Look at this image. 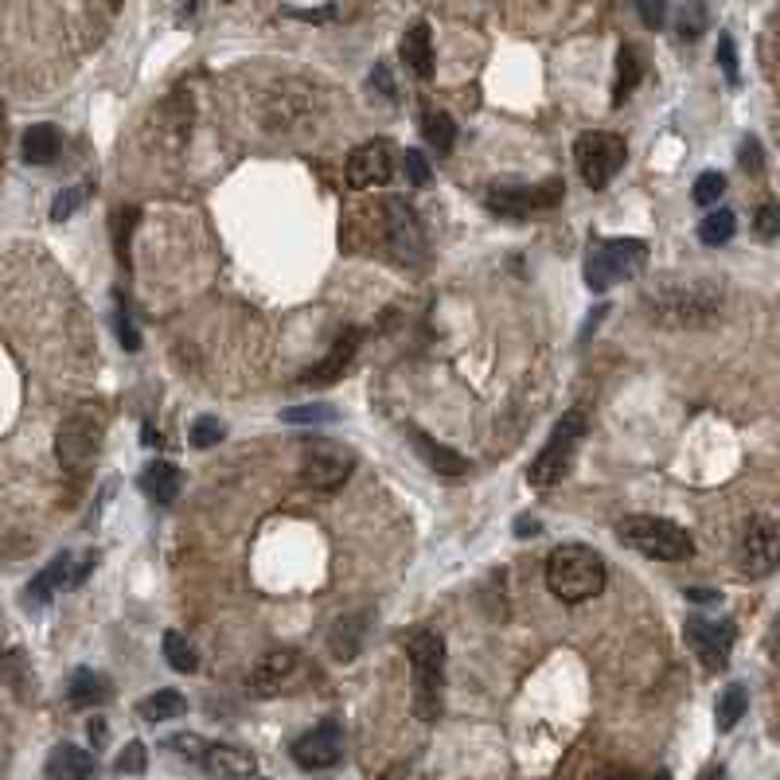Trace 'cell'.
<instances>
[{
	"mask_svg": "<svg viewBox=\"0 0 780 780\" xmlns=\"http://www.w3.org/2000/svg\"><path fill=\"white\" fill-rule=\"evenodd\" d=\"M722 289L715 281H656L641 293V309L652 324L667 332L707 329L722 316Z\"/></svg>",
	"mask_w": 780,
	"mask_h": 780,
	"instance_id": "obj_1",
	"label": "cell"
},
{
	"mask_svg": "<svg viewBox=\"0 0 780 780\" xmlns=\"http://www.w3.org/2000/svg\"><path fill=\"white\" fill-rule=\"evenodd\" d=\"M609 582L605 559L582 542H566L559 551H551L547 559V585L562 605H585L593 601Z\"/></svg>",
	"mask_w": 780,
	"mask_h": 780,
	"instance_id": "obj_2",
	"label": "cell"
},
{
	"mask_svg": "<svg viewBox=\"0 0 780 780\" xmlns=\"http://www.w3.org/2000/svg\"><path fill=\"white\" fill-rule=\"evenodd\" d=\"M406 656L414 667V715L422 722H437L445 703V641L434 628H418L406 641Z\"/></svg>",
	"mask_w": 780,
	"mask_h": 780,
	"instance_id": "obj_3",
	"label": "cell"
},
{
	"mask_svg": "<svg viewBox=\"0 0 780 780\" xmlns=\"http://www.w3.org/2000/svg\"><path fill=\"white\" fill-rule=\"evenodd\" d=\"M102 434H106V414L102 406H74L71 414L63 418L55 437V453H59V468H63L71 480H86L91 472L94 457L102 449Z\"/></svg>",
	"mask_w": 780,
	"mask_h": 780,
	"instance_id": "obj_4",
	"label": "cell"
},
{
	"mask_svg": "<svg viewBox=\"0 0 780 780\" xmlns=\"http://www.w3.org/2000/svg\"><path fill=\"white\" fill-rule=\"evenodd\" d=\"M616 539L656 562H683L695 554V539H690L687 527L659 516H628L616 527Z\"/></svg>",
	"mask_w": 780,
	"mask_h": 780,
	"instance_id": "obj_5",
	"label": "cell"
},
{
	"mask_svg": "<svg viewBox=\"0 0 780 780\" xmlns=\"http://www.w3.org/2000/svg\"><path fill=\"white\" fill-rule=\"evenodd\" d=\"M648 266V242L644 239H601L585 254V285L593 293H609L621 281L636 278Z\"/></svg>",
	"mask_w": 780,
	"mask_h": 780,
	"instance_id": "obj_6",
	"label": "cell"
},
{
	"mask_svg": "<svg viewBox=\"0 0 780 780\" xmlns=\"http://www.w3.org/2000/svg\"><path fill=\"white\" fill-rule=\"evenodd\" d=\"M585 426H590L585 410L562 414V422L554 426L551 441L542 445L539 457H534L531 468H527V480H531V488H539V492H551L554 485H562V480H566L570 465H574L578 445H582V437H585Z\"/></svg>",
	"mask_w": 780,
	"mask_h": 780,
	"instance_id": "obj_7",
	"label": "cell"
},
{
	"mask_svg": "<svg viewBox=\"0 0 780 780\" xmlns=\"http://www.w3.org/2000/svg\"><path fill=\"white\" fill-rule=\"evenodd\" d=\"M355 472V453L332 437H312L301 445V485L316 492H336Z\"/></svg>",
	"mask_w": 780,
	"mask_h": 780,
	"instance_id": "obj_8",
	"label": "cell"
},
{
	"mask_svg": "<svg viewBox=\"0 0 780 780\" xmlns=\"http://www.w3.org/2000/svg\"><path fill=\"white\" fill-rule=\"evenodd\" d=\"M378 222H383V247L398 266L426 262V235H422L418 215L403 199H383L378 204Z\"/></svg>",
	"mask_w": 780,
	"mask_h": 780,
	"instance_id": "obj_9",
	"label": "cell"
},
{
	"mask_svg": "<svg viewBox=\"0 0 780 780\" xmlns=\"http://www.w3.org/2000/svg\"><path fill=\"white\" fill-rule=\"evenodd\" d=\"M624 156H628V148H624V137H616V133L593 129L574 141L578 173H582V180L590 184L593 191L609 188V180L624 168Z\"/></svg>",
	"mask_w": 780,
	"mask_h": 780,
	"instance_id": "obj_10",
	"label": "cell"
},
{
	"mask_svg": "<svg viewBox=\"0 0 780 780\" xmlns=\"http://www.w3.org/2000/svg\"><path fill=\"white\" fill-rule=\"evenodd\" d=\"M562 196H566L562 180L539 184V188H492L488 191V207L500 219H531L539 211H554L562 204Z\"/></svg>",
	"mask_w": 780,
	"mask_h": 780,
	"instance_id": "obj_11",
	"label": "cell"
},
{
	"mask_svg": "<svg viewBox=\"0 0 780 780\" xmlns=\"http://www.w3.org/2000/svg\"><path fill=\"white\" fill-rule=\"evenodd\" d=\"M780 562V527L777 516L761 511V516L749 519V531L741 539V570L749 578H769Z\"/></svg>",
	"mask_w": 780,
	"mask_h": 780,
	"instance_id": "obj_12",
	"label": "cell"
},
{
	"mask_svg": "<svg viewBox=\"0 0 780 780\" xmlns=\"http://www.w3.org/2000/svg\"><path fill=\"white\" fill-rule=\"evenodd\" d=\"M734 624L730 621H707V616H690L687 621V644L707 672H722L734 652Z\"/></svg>",
	"mask_w": 780,
	"mask_h": 780,
	"instance_id": "obj_13",
	"label": "cell"
},
{
	"mask_svg": "<svg viewBox=\"0 0 780 780\" xmlns=\"http://www.w3.org/2000/svg\"><path fill=\"white\" fill-rule=\"evenodd\" d=\"M293 761L301 765L304 772H324L336 769L344 761V730L340 722H321L316 730L301 734L293 741Z\"/></svg>",
	"mask_w": 780,
	"mask_h": 780,
	"instance_id": "obj_14",
	"label": "cell"
},
{
	"mask_svg": "<svg viewBox=\"0 0 780 780\" xmlns=\"http://www.w3.org/2000/svg\"><path fill=\"white\" fill-rule=\"evenodd\" d=\"M94 562H98V554H86L79 566H74L71 554H59L48 570H40V574L32 578V585L24 590V601L28 605H48V601L55 597V590H79V585L86 582V574L94 570Z\"/></svg>",
	"mask_w": 780,
	"mask_h": 780,
	"instance_id": "obj_15",
	"label": "cell"
},
{
	"mask_svg": "<svg viewBox=\"0 0 780 780\" xmlns=\"http://www.w3.org/2000/svg\"><path fill=\"white\" fill-rule=\"evenodd\" d=\"M391 176H395V156H391L386 141H363L360 148H352V156H347V188H383V184H391Z\"/></svg>",
	"mask_w": 780,
	"mask_h": 780,
	"instance_id": "obj_16",
	"label": "cell"
},
{
	"mask_svg": "<svg viewBox=\"0 0 780 780\" xmlns=\"http://www.w3.org/2000/svg\"><path fill=\"white\" fill-rule=\"evenodd\" d=\"M297 672H301V656H297L293 648H273L254 664L247 687H250V695L270 698V695H278V690H285L289 683L297 679Z\"/></svg>",
	"mask_w": 780,
	"mask_h": 780,
	"instance_id": "obj_17",
	"label": "cell"
},
{
	"mask_svg": "<svg viewBox=\"0 0 780 780\" xmlns=\"http://www.w3.org/2000/svg\"><path fill=\"white\" fill-rule=\"evenodd\" d=\"M360 344H363V332H360V329H344V332L336 336V344L329 347V355H324L321 363H312V371H304L301 383H304V386H332L340 375H344L347 367H352V360H355V352H360Z\"/></svg>",
	"mask_w": 780,
	"mask_h": 780,
	"instance_id": "obj_18",
	"label": "cell"
},
{
	"mask_svg": "<svg viewBox=\"0 0 780 780\" xmlns=\"http://www.w3.org/2000/svg\"><path fill=\"white\" fill-rule=\"evenodd\" d=\"M204 772L211 780H250L254 777V753L239 746H207L199 757Z\"/></svg>",
	"mask_w": 780,
	"mask_h": 780,
	"instance_id": "obj_19",
	"label": "cell"
},
{
	"mask_svg": "<svg viewBox=\"0 0 780 780\" xmlns=\"http://www.w3.org/2000/svg\"><path fill=\"white\" fill-rule=\"evenodd\" d=\"M94 772H98V761L71 741L48 753V780H94Z\"/></svg>",
	"mask_w": 780,
	"mask_h": 780,
	"instance_id": "obj_20",
	"label": "cell"
},
{
	"mask_svg": "<svg viewBox=\"0 0 780 780\" xmlns=\"http://www.w3.org/2000/svg\"><path fill=\"white\" fill-rule=\"evenodd\" d=\"M398 55H403L406 71H414L418 79H434V32H429L426 20H418V24L403 35Z\"/></svg>",
	"mask_w": 780,
	"mask_h": 780,
	"instance_id": "obj_21",
	"label": "cell"
},
{
	"mask_svg": "<svg viewBox=\"0 0 780 780\" xmlns=\"http://www.w3.org/2000/svg\"><path fill=\"white\" fill-rule=\"evenodd\" d=\"M410 441H414V449H418V457L426 460V468H434L437 477H465L468 472V457H460L449 445L434 441V437L422 434V429H414Z\"/></svg>",
	"mask_w": 780,
	"mask_h": 780,
	"instance_id": "obj_22",
	"label": "cell"
},
{
	"mask_svg": "<svg viewBox=\"0 0 780 780\" xmlns=\"http://www.w3.org/2000/svg\"><path fill=\"white\" fill-rule=\"evenodd\" d=\"M141 488L153 503H176L184 488V472L173 460H148L145 472H141Z\"/></svg>",
	"mask_w": 780,
	"mask_h": 780,
	"instance_id": "obj_23",
	"label": "cell"
},
{
	"mask_svg": "<svg viewBox=\"0 0 780 780\" xmlns=\"http://www.w3.org/2000/svg\"><path fill=\"white\" fill-rule=\"evenodd\" d=\"M110 695H114L110 679L102 672H91V667H79V672L71 675V683H66V703H71V707H79V710L102 707Z\"/></svg>",
	"mask_w": 780,
	"mask_h": 780,
	"instance_id": "obj_24",
	"label": "cell"
},
{
	"mask_svg": "<svg viewBox=\"0 0 780 780\" xmlns=\"http://www.w3.org/2000/svg\"><path fill=\"white\" fill-rule=\"evenodd\" d=\"M153 114H156L153 122L168 133V145H173V148L191 133V98H188V94H168V98L160 102Z\"/></svg>",
	"mask_w": 780,
	"mask_h": 780,
	"instance_id": "obj_25",
	"label": "cell"
},
{
	"mask_svg": "<svg viewBox=\"0 0 780 780\" xmlns=\"http://www.w3.org/2000/svg\"><path fill=\"white\" fill-rule=\"evenodd\" d=\"M59 148H63V137H59L55 125H32V129L24 133V141H20L24 165H35V168L59 160Z\"/></svg>",
	"mask_w": 780,
	"mask_h": 780,
	"instance_id": "obj_26",
	"label": "cell"
},
{
	"mask_svg": "<svg viewBox=\"0 0 780 780\" xmlns=\"http://www.w3.org/2000/svg\"><path fill=\"white\" fill-rule=\"evenodd\" d=\"M644 79V55L641 48L633 43H624L621 55H616V83H613V106H624V102L633 98V91L641 86Z\"/></svg>",
	"mask_w": 780,
	"mask_h": 780,
	"instance_id": "obj_27",
	"label": "cell"
},
{
	"mask_svg": "<svg viewBox=\"0 0 780 780\" xmlns=\"http://www.w3.org/2000/svg\"><path fill=\"white\" fill-rule=\"evenodd\" d=\"M363 641H367V613H352V616H344L336 628H332L329 648H332V656L347 664V659L360 656Z\"/></svg>",
	"mask_w": 780,
	"mask_h": 780,
	"instance_id": "obj_28",
	"label": "cell"
},
{
	"mask_svg": "<svg viewBox=\"0 0 780 780\" xmlns=\"http://www.w3.org/2000/svg\"><path fill=\"white\" fill-rule=\"evenodd\" d=\"M418 125H422V137H426L429 145L437 148V153H441V156L453 153V141H457V125H453V117L445 114V110H437V106H429V102H422Z\"/></svg>",
	"mask_w": 780,
	"mask_h": 780,
	"instance_id": "obj_29",
	"label": "cell"
},
{
	"mask_svg": "<svg viewBox=\"0 0 780 780\" xmlns=\"http://www.w3.org/2000/svg\"><path fill=\"white\" fill-rule=\"evenodd\" d=\"M188 710V698L180 690H156V695L141 698L137 703V715L145 722H168V718H180Z\"/></svg>",
	"mask_w": 780,
	"mask_h": 780,
	"instance_id": "obj_30",
	"label": "cell"
},
{
	"mask_svg": "<svg viewBox=\"0 0 780 780\" xmlns=\"http://www.w3.org/2000/svg\"><path fill=\"white\" fill-rule=\"evenodd\" d=\"M746 707H749V690L741 687V683H730V687H726V695L718 698V730L730 734L734 726L741 722Z\"/></svg>",
	"mask_w": 780,
	"mask_h": 780,
	"instance_id": "obj_31",
	"label": "cell"
},
{
	"mask_svg": "<svg viewBox=\"0 0 780 780\" xmlns=\"http://www.w3.org/2000/svg\"><path fill=\"white\" fill-rule=\"evenodd\" d=\"M734 230H738V219H734V211H710L707 219L698 222V239L707 242V247H726V242L734 239Z\"/></svg>",
	"mask_w": 780,
	"mask_h": 780,
	"instance_id": "obj_32",
	"label": "cell"
},
{
	"mask_svg": "<svg viewBox=\"0 0 780 780\" xmlns=\"http://www.w3.org/2000/svg\"><path fill=\"white\" fill-rule=\"evenodd\" d=\"M165 659H168V667L173 672H180V675H191L199 667V656H196V648H191L188 641H184L180 633H165Z\"/></svg>",
	"mask_w": 780,
	"mask_h": 780,
	"instance_id": "obj_33",
	"label": "cell"
},
{
	"mask_svg": "<svg viewBox=\"0 0 780 780\" xmlns=\"http://www.w3.org/2000/svg\"><path fill=\"white\" fill-rule=\"evenodd\" d=\"M137 219H141L137 207H117L114 211V250L125 270H129V235H133V227H137Z\"/></svg>",
	"mask_w": 780,
	"mask_h": 780,
	"instance_id": "obj_34",
	"label": "cell"
},
{
	"mask_svg": "<svg viewBox=\"0 0 780 780\" xmlns=\"http://www.w3.org/2000/svg\"><path fill=\"white\" fill-rule=\"evenodd\" d=\"M91 191H94V184H79V188H63L55 196V204H51V219L55 222H63V219H71L79 207L91 199Z\"/></svg>",
	"mask_w": 780,
	"mask_h": 780,
	"instance_id": "obj_35",
	"label": "cell"
},
{
	"mask_svg": "<svg viewBox=\"0 0 780 780\" xmlns=\"http://www.w3.org/2000/svg\"><path fill=\"white\" fill-rule=\"evenodd\" d=\"M707 32V4L703 0H687L679 9V35L683 40H698Z\"/></svg>",
	"mask_w": 780,
	"mask_h": 780,
	"instance_id": "obj_36",
	"label": "cell"
},
{
	"mask_svg": "<svg viewBox=\"0 0 780 780\" xmlns=\"http://www.w3.org/2000/svg\"><path fill=\"white\" fill-rule=\"evenodd\" d=\"M722 191H726V176L722 173H703L695 180V191H690V196H695L698 207H715L718 199H722Z\"/></svg>",
	"mask_w": 780,
	"mask_h": 780,
	"instance_id": "obj_37",
	"label": "cell"
},
{
	"mask_svg": "<svg viewBox=\"0 0 780 780\" xmlns=\"http://www.w3.org/2000/svg\"><path fill=\"white\" fill-rule=\"evenodd\" d=\"M718 63H722V74L730 86H741V71H738V48H734V35L722 32L718 35Z\"/></svg>",
	"mask_w": 780,
	"mask_h": 780,
	"instance_id": "obj_38",
	"label": "cell"
},
{
	"mask_svg": "<svg viewBox=\"0 0 780 780\" xmlns=\"http://www.w3.org/2000/svg\"><path fill=\"white\" fill-rule=\"evenodd\" d=\"M222 434H227V429H222L219 418H199L196 426H191V445H196V449H211V445L222 441Z\"/></svg>",
	"mask_w": 780,
	"mask_h": 780,
	"instance_id": "obj_39",
	"label": "cell"
},
{
	"mask_svg": "<svg viewBox=\"0 0 780 780\" xmlns=\"http://www.w3.org/2000/svg\"><path fill=\"white\" fill-rule=\"evenodd\" d=\"M117 301H122V293H117ZM114 324H117V340H122V347L125 352H137L141 347V332H137V324H133V316L125 312V301L117 304V316H114Z\"/></svg>",
	"mask_w": 780,
	"mask_h": 780,
	"instance_id": "obj_40",
	"label": "cell"
},
{
	"mask_svg": "<svg viewBox=\"0 0 780 780\" xmlns=\"http://www.w3.org/2000/svg\"><path fill=\"white\" fill-rule=\"evenodd\" d=\"M165 749H173L176 757H188V761H199L207 749V741L199 738V734H173V738L165 741Z\"/></svg>",
	"mask_w": 780,
	"mask_h": 780,
	"instance_id": "obj_41",
	"label": "cell"
},
{
	"mask_svg": "<svg viewBox=\"0 0 780 780\" xmlns=\"http://www.w3.org/2000/svg\"><path fill=\"white\" fill-rule=\"evenodd\" d=\"M403 168H406V180L414 184V188H426L429 184V160L418 153V148H406V156H403Z\"/></svg>",
	"mask_w": 780,
	"mask_h": 780,
	"instance_id": "obj_42",
	"label": "cell"
},
{
	"mask_svg": "<svg viewBox=\"0 0 780 780\" xmlns=\"http://www.w3.org/2000/svg\"><path fill=\"white\" fill-rule=\"evenodd\" d=\"M332 418H336L332 406H293V410L281 414V422H289V426H304V422H332Z\"/></svg>",
	"mask_w": 780,
	"mask_h": 780,
	"instance_id": "obj_43",
	"label": "cell"
},
{
	"mask_svg": "<svg viewBox=\"0 0 780 780\" xmlns=\"http://www.w3.org/2000/svg\"><path fill=\"white\" fill-rule=\"evenodd\" d=\"M636 12H641V24L652 32L667 24V0H636Z\"/></svg>",
	"mask_w": 780,
	"mask_h": 780,
	"instance_id": "obj_44",
	"label": "cell"
},
{
	"mask_svg": "<svg viewBox=\"0 0 780 780\" xmlns=\"http://www.w3.org/2000/svg\"><path fill=\"white\" fill-rule=\"evenodd\" d=\"M753 227H757V235H761V239H777V235H780V207L772 204V199H765V204H761Z\"/></svg>",
	"mask_w": 780,
	"mask_h": 780,
	"instance_id": "obj_45",
	"label": "cell"
},
{
	"mask_svg": "<svg viewBox=\"0 0 780 780\" xmlns=\"http://www.w3.org/2000/svg\"><path fill=\"white\" fill-rule=\"evenodd\" d=\"M145 761H148L145 746H141V741H129V746H125L122 753H117L114 769H117V772H145Z\"/></svg>",
	"mask_w": 780,
	"mask_h": 780,
	"instance_id": "obj_46",
	"label": "cell"
},
{
	"mask_svg": "<svg viewBox=\"0 0 780 780\" xmlns=\"http://www.w3.org/2000/svg\"><path fill=\"white\" fill-rule=\"evenodd\" d=\"M738 160H741V168H749V173H761L765 168V156H761V141L757 137H746L741 141V153H738Z\"/></svg>",
	"mask_w": 780,
	"mask_h": 780,
	"instance_id": "obj_47",
	"label": "cell"
},
{
	"mask_svg": "<svg viewBox=\"0 0 780 780\" xmlns=\"http://www.w3.org/2000/svg\"><path fill=\"white\" fill-rule=\"evenodd\" d=\"M371 83H375V86H378V91H383V94H386V98H395V83H391V71H386V66H383V63H378V66H375V71H371Z\"/></svg>",
	"mask_w": 780,
	"mask_h": 780,
	"instance_id": "obj_48",
	"label": "cell"
},
{
	"mask_svg": "<svg viewBox=\"0 0 780 780\" xmlns=\"http://www.w3.org/2000/svg\"><path fill=\"white\" fill-rule=\"evenodd\" d=\"M687 601H698V605H715L718 593L715 590H687Z\"/></svg>",
	"mask_w": 780,
	"mask_h": 780,
	"instance_id": "obj_49",
	"label": "cell"
},
{
	"mask_svg": "<svg viewBox=\"0 0 780 780\" xmlns=\"http://www.w3.org/2000/svg\"><path fill=\"white\" fill-rule=\"evenodd\" d=\"M516 534H519V539H527V534H539V523H534L531 516H523V519L516 523Z\"/></svg>",
	"mask_w": 780,
	"mask_h": 780,
	"instance_id": "obj_50",
	"label": "cell"
},
{
	"mask_svg": "<svg viewBox=\"0 0 780 780\" xmlns=\"http://www.w3.org/2000/svg\"><path fill=\"white\" fill-rule=\"evenodd\" d=\"M91 741L94 746H106V722H102V718H94L91 722Z\"/></svg>",
	"mask_w": 780,
	"mask_h": 780,
	"instance_id": "obj_51",
	"label": "cell"
},
{
	"mask_svg": "<svg viewBox=\"0 0 780 780\" xmlns=\"http://www.w3.org/2000/svg\"><path fill=\"white\" fill-rule=\"evenodd\" d=\"M698 780H726V769H722V765H710V769L703 772Z\"/></svg>",
	"mask_w": 780,
	"mask_h": 780,
	"instance_id": "obj_52",
	"label": "cell"
},
{
	"mask_svg": "<svg viewBox=\"0 0 780 780\" xmlns=\"http://www.w3.org/2000/svg\"><path fill=\"white\" fill-rule=\"evenodd\" d=\"M4 133H9V114H4V102H0V145H4Z\"/></svg>",
	"mask_w": 780,
	"mask_h": 780,
	"instance_id": "obj_53",
	"label": "cell"
},
{
	"mask_svg": "<svg viewBox=\"0 0 780 780\" xmlns=\"http://www.w3.org/2000/svg\"><path fill=\"white\" fill-rule=\"evenodd\" d=\"M633 780H672V772L659 769V772H652V777H633Z\"/></svg>",
	"mask_w": 780,
	"mask_h": 780,
	"instance_id": "obj_54",
	"label": "cell"
}]
</instances>
